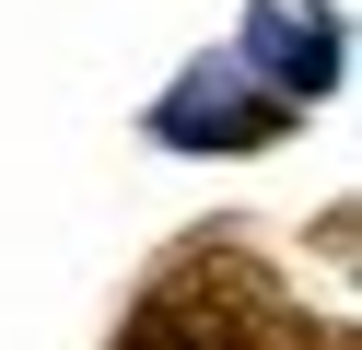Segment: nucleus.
Masks as SVG:
<instances>
[{
  "label": "nucleus",
  "mask_w": 362,
  "mask_h": 350,
  "mask_svg": "<svg viewBox=\"0 0 362 350\" xmlns=\"http://www.w3.org/2000/svg\"><path fill=\"white\" fill-rule=\"evenodd\" d=\"M117 350H315L292 315V280L234 233H187L175 257H152V280L129 292Z\"/></svg>",
  "instance_id": "nucleus-1"
},
{
  "label": "nucleus",
  "mask_w": 362,
  "mask_h": 350,
  "mask_svg": "<svg viewBox=\"0 0 362 350\" xmlns=\"http://www.w3.org/2000/svg\"><path fill=\"white\" fill-rule=\"evenodd\" d=\"M281 129H292V105L245 59H187L175 93L152 105V140H175V152H269Z\"/></svg>",
  "instance_id": "nucleus-2"
},
{
  "label": "nucleus",
  "mask_w": 362,
  "mask_h": 350,
  "mask_svg": "<svg viewBox=\"0 0 362 350\" xmlns=\"http://www.w3.org/2000/svg\"><path fill=\"white\" fill-rule=\"evenodd\" d=\"M234 59L257 70L281 105H304V93H339V12H327V0H257Z\"/></svg>",
  "instance_id": "nucleus-3"
},
{
  "label": "nucleus",
  "mask_w": 362,
  "mask_h": 350,
  "mask_svg": "<svg viewBox=\"0 0 362 350\" xmlns=\"http://www.w3.org/2000/svg\"><path fill=\"white\" fill-rule=\"evenodd\" d=\"M327 350H351V339H327Z\"/></svg>",
  "instance_id": "nucleus-4"
}]
</instances>
